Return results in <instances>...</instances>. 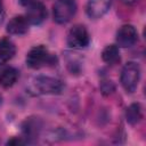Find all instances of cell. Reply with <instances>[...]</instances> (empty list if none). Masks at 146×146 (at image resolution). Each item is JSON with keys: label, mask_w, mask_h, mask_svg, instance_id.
<instances>
[{"label": "cell", "mask_w": 146, "mask_h": 146, "mask_svg": "<svg viewBox=\"0 0 146 146\" xmlns=\"http://www.w3.org/2000/svg\"><path fill=\"white\" fill-rule=\"evenodd\" d=\"M102 59L107 64H115L120 59L119 47L115 44L106 46L102 51Z\"/></svg>", "instance_id": "13"}, {"label": "cell", "mask_w": 146, "mask_h": 146, "mask_svg": "<svg viewBox=\"0 0 146 146\" xmlns=\"http://www.w3.org/2000/svg\"><path fill=\"white\" fill-rule=\"evenodd\" d=\"M25 143H26V140H23V139L17 138V137H14L7 141L8 145H18V144H25Z\"/></svg>", "instance_id": "16"}, {"label": "cell", "mask_w": 146, "mask_h": 146, "mask_svg": "<svg viewBox=\"0 0 146 146\" xmlns=\"http://www.w3.org/2000/svg\"><path fill=\"white\" fill-rule=\"evenodd\" d=\"M29 22L25 16H15L13 17L7 24V32L14 35H22L25 34L29 30Z\"/></svg>", "instance_id": "9"}, {"label": "cell", "mask_w": 146, "mask_h": 146, "mask_svg": "<svg viewBox=\"0 0 146 146\" xmlns=\"http://www.w3.org/2000/svg\"><path fill=\"white\" fill-rule=\"evenodd\" d=\"M30 89L36 95H58L64 90V83L56 78L39 75L32 79Z\"/></svg>", "instance_id": "1"}, {"label": "cell", "mask_w": 146, "mask_h": 146, "mask_svg": "<svg viewBox=\"0 0 146 146\" xmlns=\"http://www.w3.org/2000/svg\"><path fill=\"white\" fill-rule=\"evenodd\" d=\"M36 1H38V0H19L21 5L24 6V7H29L30 5H32V3L36 2Z\"/></svg>", "instance_id": "17"}, {"label": "cell", "mask_w": 146, "mask_h": 146, "mask_svg": "<svg viewBox=\"0 0 146 146\" xmlns=\"http://www.w3.org/2000/svg\"><path fill=\"white\" fill-rule=\"evenodd\" d=\"M23 133L29 139H35L38 138L40 130H41V122L38 117H29L24 121L22 125Z\"/></svg>", "instance_id": "10"}, {"label": "cell", "mask_w": 146, "mask_h": 146, "mask_svg": "<svg viewBox=\"0 0 146 146\" xmlns=\"http://www.w3.org/2000/svg\"><path fill=\"white\" fill-rule=\"evenodd\" d=\"M112 0H89L87 3V15L90 18L97 19L103 17L111 8Z\"/></svg>", "instance_id": "7"}, {"label": "cell", "mask_w": 146, "mask_h": 146, "mask_svg": "<svg viewBox=\"0 0 146 146\" xmlns=\"http://www.w3.org/2000/svg\"><path fill=\"white\" fill-rule=\"evenodd\" d=\"M138 39V33L136 29L130 24H124L120 27L116 33V43L119 47L128 48L135 44Z\"/></svg>", "instance_id": "6"}, {"label": "cell", "mask_w": 146, "mask_h": 146, "mask_svg": "<svg viewBox=\"0 0 146 146\" xmlns=\"http://www.w3.org/2000/svg\"><path fill=\"white\" fill-rule=\"evenodd\" d=\"M18 79V71L11 66L0 65V84L5 88L11 87Z\"/></svg>", "instance_id": "11"}, {"label": "cell", "mask_w": 146, "mask_h": 146, "mask_svg": "<svg viewBox=\"0 0 146 146\" xmlns=\"http://www.w3.org/2000/svg\"><path fill=\"white\" fill-rule=\"evenodd\" d=\"M143 117V110L140 104L138 103H133L131 104L127 111H125V119L128 121V123L130 124H136L138 123Z\"/></svg>", "instance_id": "14"}, {"label": "cell", "mask_w": 146, "mask_h": 146, "mask_svg": "<svg viewBox=\"0 0 146 146\" xmlns=\"http://www.w3.org/2000/svg\"><path fill=\"white\" fill-rule=\"evenodd\" d=\"M1 100H2V98H1V95H0V105H1Z\"/></svg>", "instance_id": "21"}, {"label": "cell", "mask_w": 146, "mask_h": 146, "mask_svg": "<svg viewBox=\"0 0 146 146\" xmlns=\"http://www.w3.org/2000/svg\"><path fill=\"white\" fill-rule=\"evenodd\" d=\"M55 62L56 57L44 46H35L26 55V65L34 70L46 65H52Z\"/></svg>", "instance_id": "2"}, {"label": "cell", "mask_w": 146, "mask_h": 146, "mask_svg": "<svg viewBox=\"0 0 146 146\" xmlns=\"http://www.w3.org/2000/svg\"><path fill=\"white\" fill-rule=\"evenodd\" d=\"M115 87L113 84L112 81H108V80H105L100 83V90L104 95H111L113 91H114Z\"/></svg>", "instance_id": "15"}, {"label": "cell", "mask_w": 146, "mask_h": 146, "mask_svg": "<svg viewBox=\"0 0 146 146\" xmlns=\"http://www.w3.org/2000/svg\"><path fill=\"white\" fill-rule=\"evenodd\" d=\"M0 9H3L2 8V0H0Z\"/></svg>", "instance_id": "20"}, {"label": "cell", "mask_w": 146, "mask_h": 146, "mask_svg": "<svg viewBox=\"0 0 146 146\" xmlns=\"http://www.w3.org/2000/svg\"><path fill=\"white\" fill-rule=\"evenodd\" d=\"M75 0H57L52 6L54 19L58 24L68 23L76 13Z\"/></svg>", "instance_id": "4"}, {"label": "cell", "mask_w": 146, "mask_h": 146, "mask_svg": "<svg viewBox=\"0 0 146 146\" xmlns=\"http://www.w3.org/2000/svg\"><path fill=\"white\" fill-rule=\"evenodd\" d=\"M89 33L83 25L76 24L68 31L67 44L71 48H84L89 44Z\"/></svg>", "instance_id": "5"}, {"label": "cell", "mask_w": 146, "mask_h": 146, "mask_svg": "<svg viewBox=\"0 0 146 146\" xmlns=\"http://www.w3.org/2000/svg\"><path fill=\"white\" fill-rule=\"evenodd\" d=\"M122 3L124 5H128V6H131V5H135L136 2H138L139 0H120Z\"/></svg>", "instance_id": "18"}, {"label": "cell", "mask_w": 146, "mask_h": 146, "mask_svg": "<svg viewBox=\"0 0 146 146\" xmlns=\"http://www.w3.org/2000/svg\"><path fill=\"white\" fill-rule=\"evenodd\" d=\"M15 54H16L15 44L7 38L1 39L0 40V60L8 62L15 56Z\"/></svg>", "instance_id": "12"}, {"label": "cell", "mask_w": 146, "mask_h": 146, "mask_svg": "<svg viewBox=\"0 0 146 146\" xmlns=\"http://www.w3.org/2000/svg\"><path fill=\"white\" fill-rule=\"evenodd\" d=\"M3 18H5V11H3V9H0V24L2 23Z\"/></svg>", "instance_id": "19"}, {"label": "cell", "mask_w": 146, "mask_h": 146, "mask_svg": "<svg viewBox=\"0 0 146 146\" xmlns=\"http://www.w3.org/2000/svg\"><path fill=\"white\" fill-rule=\"evenodd\" d=\"M26 19L30 24L33 25H38L41 24L46 17H47V9L44 7V5L42 2H40L39 0L32 5H30L29 7H26Z\"/></svg>", "instance_id": "8"}, {"label": "cell", "mask_w": 146, "mask_h": 146, "mask_svg": "<svg viewBox=\"0 0 146 146\" xmlns=\"http://www.w3.org/2000/svg\"><path fill=\"white\" fill-rule=\"evenodd\" d=\"M140 80V67L135 62H128L121 72V84L127 92H133Z\"/></svg>", "instance_id": "3"}]
</instances>
